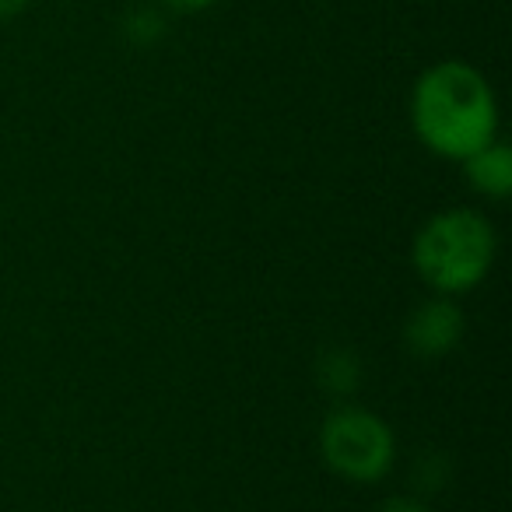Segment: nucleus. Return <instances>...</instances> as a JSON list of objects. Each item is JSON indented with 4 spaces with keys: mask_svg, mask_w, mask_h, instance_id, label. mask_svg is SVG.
<instances>
[{
    "mask_svg": "<svg viewBox=\"0 0 512 512\" xmlns=\"http://www.w3.org/2000/svg\"><path fill=\"white\" fill-rule=\"evenodd\" d=\"M411 127L432 155L463 162L498 137V99L477 67L442 60L414 81Z\"/></svg>",
    "mask_w": 512,
    "mask_h": 512,
    "instance_id": "nucleus-1",
    "label": "nucleus"
},
{
    "mask_svg": "<svg viewBox=\"0 0 512 512\" xmlns=\"http://www.w3.org/2000/svg\"><path fill=\"white\" fill-rule=\"evenodd\" d=\"M498 253L495 225L474 207H449L418 228L411 260L435 295H467L491 274Z\"/></svg>",
    "mask_w": 512,
    "mask_h": 512,
    "instance_id": "nucleus-2",
    "label": "nucleus"
},
{
    "mask_svg": "<svg viewBox=\"0 0 512 512\" xmlns=\"http://www.w3.org/2000/svg\"><path fill=\"white\" fill-rule=\"evenodd\" d=\"M320 453L323 463L337 477L355 484H372L393 470L397 439H393V428L379 414L344 404L337 411H330L327 421H323Z\"/></svg>",
    "mask_w": 512,
    "mask_h": 512,
    "instance_id": "nucleus-3",
    "label": "nucleus"
},
{
    "mask_svg": "<svg viewBox=\"0 0 512 512\" xmlns=\"http://www.w3.org/2000/svg\"><path fill=\"white\" fill-rule=\"evenodd\" d=\"M463 337V309L449 295L421 302L404 323V341L414 358H442L460 344Z\"/></svg>",
    "mask_w": 512,
    "mask_h": 512,
    "instance_id": "nucleus-4",
    "label": "nucleus"
},
{
    "mask_svg": "<svg viewBox=\"0 0 512 512\" xmlns=\"http://www.w3.org/2000/svg\"><path fill=\"white\" fill-rule=\"evenodd\" d=\"M460 165L467 172V183L481 197L505 200L512 193V148L498 141V137L491 144H484L481 151H474L470 158H463Z\"/></svg>",
    "mask_w": 512,
    "mask_h": 512,
    "instance_id": "nucleus-5",
    "label": "nucleus"
},
{
    "mask_svg": "<svg viewBox=\"0 0 512 512\" xmlns=\"http://www.w3.org/2000/svg\"><path fill=\"white\" fill-rule=\"evenodd\" d=\"M379 512H432L421 498H411V495H397L390 498V502H383V509Z\"/></svg>",
    "mask_w": 512,
    "mask_h": 512,
    "instance_id": "nucleus-6",
    "label": "nucleus"
},
{
    "mask_svg": "<svg viewBox=\"0 0 512 512\" xmlns=\"http://www.w3.org/2000/svg\"><path fill=\"white\" fill-rule=\"evenodd\" d=\"M29 4H32V0H0V22H8V18L22 15Z\"/></svg>",
    "mask_w": 512,
    "mask_h": 512,
    "instance_id": "nucleus-7",
    "label": "nucleus"
},
{
    "mask_svg": "<svg viewBox=\"0 0 512 512\" xmlns=\"http://www.w3.org/2000/svg\"><path fill=\"white\" fill-rule=\"evenodd\" d=\"M165 4L176 11H204V8H211L214 0H165Z\"/></svg>",
    "mask_w": 512,
    "mask_h": 512,
    "instance_id": "nucleus-8",
    "label": "nucleus"
}]
</instances>
